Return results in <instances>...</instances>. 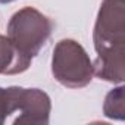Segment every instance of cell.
I'll return each instance as SVG.
<instances>
[{"instance_id": "1", "label": "cell", "mask_w": 125, "mask_h": 125, "mask_svg": "<svg viewBox=\"0 0 125 125\" xmlns=\"http://www.w3.org/2000/svg\"><path fill=\"white\" fill-rule=\"evenodd\" d=\"M93 62L94 75L100 80L121 84L125 78V0H103L97 13Z\"/></svg>"}, {"instance_id": "2", "label": "cell", "mask_w": 125, "mask_h": 125, "mask_svg": "<svg viewBox=\"0 0 125 125\" xmlns=\"http://www.w3.org/2000/svg\"><path fill=\"white\" fill-rule=\"evenodd\" d=\"M53 30L52 21L35 8L27 6L19 9L8 24V38L16 52L32 62L50 38Z\"/></svg>"}, {"instance_id": "3", "label": "cell", "mask_w": 125, "mask_h": 125, "mask_svg": "<svg viewBox=\"0 0 125 125\" xmlns=\"http://www.w3.org/2000/svg\"><path fill=\"white\" fill-rule=\"evenodd\" d=\"M52 102L47 93L38 88L0 87V125L18 112L15 125H46L49 124Z\"/></svg>"}, {"instance_id": "4", "label": "cell", "mask_w": 125, "mask_h": 125, "mask_svg": "<svg viewBox=\"0 0 125 125\" xmlns=\"http://www.w3.org/2000/svg\"><path fill=\"white\" fill-rule=\"evenodd\" d=\"M52 74L63 87L83 88L93 80V62L80 43L65 38L60 40L53 50Z\"/></svg>"}, {"instance_id": "5", "label": "cell", "mask_w": 125, "mask_h": 125, "mask_svg": "<svg viewBox=\"0 0 125 125\" xmlns=\"http://www.w3.org/2000/svg\"><path fill=\"white\" fill-rule=\"evenodd\" d=\"M124 87H116L110 90L103 103V112L110 119L122 121L125 118V93Z\"/></svg>"}, {"instance_id": "6", "label": "cell", "mask_w": 125, "mask_h": 125, "mask_svg": "<svg viewBox=\"0 0 125 125\" xmlns=\"http://www.w3.org/2000/svg\"><path fill=\"white\" fill-rule=\"evenodd\" d=\"M12 2H15V0H0V3H2V5H5V3H12Z\"/></svg>"}]
</instances>
